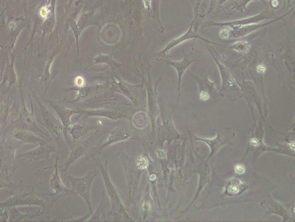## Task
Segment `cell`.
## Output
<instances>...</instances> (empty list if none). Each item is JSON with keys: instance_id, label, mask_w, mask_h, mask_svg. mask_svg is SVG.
<instances>
[{"instance_id": "obj_1", "label": "cell", "mask_w": 295, "mask_h": 222, "mask_svg": "<svg viewBox=\"0 0 295 222\" xmlns=\"http://www.w3.org/2000/svg\"><path fill=\"white\" fill-rule=\"evenodd\" d=\"M96 165L99 168L103 178L105 187L110 201L112 211L116 220L132 221L130 214L126 206L124 205L120 198L118 190H116L114 184L112 181L108 172V162L106 160L104 163L99 160L96 161Z\"/></svg>"}, {"instance_id": "obj_2", "label": "cell", "mask_w": 295, "mask_h": 222, "mask_svg": "<svg viewBox=\"0 0 295 222\" xmlns=\"http://www.w3.org/2000/svg\"><path fill=\"white\" fill-rule=\"evenodd\" d=\"M98 173L92 171L81 178L74 177L72 175L68 178L72 187V190L74 194L80 195L88 204L89 213L86 215V218L92 215L94 211L92 201H90V189H92L94 179L96 177Z\"/></svg>"}, {"instance_id": "obj_3", "label": "cell", "mask_w": 295, "mask_h": 222, "mask_svg": "<svg viewBox=\"0 0 295 222\" xmlns=\"http://www.w3.org/2000/svg\"><path fill=\"white\" fill-rule=\"evenodd\" d=\"M15 142L5 140L0 142V176L9 178L10 172L16 168L14 152L22 144L18 141L16 144Z\"/></svg>"}, {"instance_id": "obj_4", "label": "cell", "mask_w": 295, "mask_h": 222, "mask_svg": "<svg viewBox=\"0 0 295 222\" xmlns=\"http://www.w3.org/2000/svg\"><path fill=\"white\" fill-rule=\"evenodd\" d=\"M39 206L46 211L47 203L34 193L32 190L14 194L0 202V209L11 208L20 206Z\"/></svg>"}, {"instance_id": "obj_5", "label": "cell", "mask_w": 295, "mask_h": 222, "mask_svg": "<svg viewBox=\"0 0 295 222\" xmlns=\"http://www.w3.org/2000/svg\"><path fill=\"white\" fill-rule=\"evenodd\" d=\"M46 140L40 142L38 147L30 151L18 154V159H24L30 161H38L44 159H48L52 153L56 152V147L48 142Z\"/></svg>"}, {"instance_id": "obj_6", "label": "cell", "mask_w": 295, "mask_h": 222, "mask_svg": "<svg viewBox=\"0 0 295 222\" xmlns=\"http://www.w3.org/2000/svg\"><path fill=\"white\" fill-rule=\"evenodd\" d=\"M43 125L54 142H64V127L58 119L50 113L45 112L42 115Z\"/></svg>"}, {"instance_id": "obj_7", "label": "cell", "mask_w": 295, "mask_h": 222, "mask_svg": "<svg viewBox=\"0 0 295 222\" xmlns=\"http://www.w3.org/2000/svg\"><path fill=\"white\" fill-rule=\"evenodd\" d=\"M288 14L289 13H287L286 14L284 15V16L280 18L279 19H278V20H275L268 22V24L232 26V27H230V29L224 30V31L222 32V36L224 38L230 37L236 38V39H237V38L244 37L248 35V34L254 31V30L256 29L262 28L264 27V26H266L268 24H271V23L277 21L278 20H280V19L284 17L287 14Z\"/></svg>"}, {"instance_id": "obj_8", "label": "cell", "mask_w": 295, "mask_h": 222, "mask_svg": "<svg viewBox=\"0 0 295 222\" xmlns=\"http://www.w3.org/2000/svg\"><path fill=\"white\" fill-rule=\"evenodd\" d=\"M88 141H78L70 146L71 152L68 159L62 166L60 169L64 172H66L72 165L75 163L78 159L84 155L88 145Z\"/></svg>"}, {"instance_id": "obj_9", "label": "cell", "mask_w": 295, "mask_h": 222, "mask_svg": "<svg viewBox=\"0 0 295 222\" xmlns=\"http://www.w3.org/2000/svg\"><path fill=\"white\" fill-rule=\"evenodd\" d=\"M58 157H56L54 172L51 176L50 180H49V185L51 189L54 191V195H70L74 194L72 189H68V188L64 185L62 179H60L58 171Z\"/></svg>"}, {"instance_id": "obj_10", "label": "cell", "mask_w": 295, "mask_h": 222, "mask_svg": "<svg viewBox=\"0 0 295 222\" xmlns=\"http://www.w3.org/2000/svg\"><path fill=\"white\" fill-rule=\"evenodd\" d=\"M127 160L126 164L128 168H126L128 179V185L130 186V190L131 192L130 195L133 194V190L136 188V186L138 185V183L139 181L140 178L142 174V170L139 169L137 165H136L135 168H134L136 161H134V159L131 158L127 157L126 158Z\"/></svg>"}, {"instance_id": "obj_11", "label": "cell", "mask_w": 295, "mask_h": 222, "mask_svg": "<svg viewBox=\"0 0 295 222\" xmlns=\"http://www.w3.org/2000/svg\"><path fill=\"white\" fill-rule=\"evenodd\" d=\"M130 137V133L128 131L122 128L116 127L109 134L106 141L102 144L100 149L104 150L108 146L116 144L117 142L128 140Z\"/></svg>"}, {"instance_id": "obj_12", "label": "cell", "mask_w": 295, "mask_h": 222, "mask_svg": "<svg viewBox=\"0 0 295 222\" xmlns=\"http://www.w3.org/2000/svg\"><path fill=\"white\" fill-rule=\"evenodd\" d=\"M270 17L271 14L270 13L266 12V11H264V13L251 18L226 23H215L216 24H212V25L220 26H229V27H232V26H236L248 25V24L250 25L254 24V23L259 22L262 20H267L268 18H270Z\"/></svg>"}, {"instance_id": "obj_13", "label": "cell", "mask_w": 295, "mask_h": 222, "mask_svg": "<svg viewBox=\"0 0 295 222\" xmlns=\"http://www.w3.org/2000/svg\"><path fill=\"white\" fill-rule=\"evenodd\" d=\"M12 133L14 140L22 144H33L38 145L44 140L38 135L28 131H14Z\"/></svg>"}, {"instance_id": "obj_14", "label": "cell", "mask_w": 295, "mask_h": 222, "mask_svg": "<svg viewBox=\"0 0 295 222\" xmlns=\"http://www.w3.org/2000/svg\"><path fill=\"white\" fill-rule=\"evenodd\" d=\"M192 39H200L205 41V42L206 43H210L211 44L220 45V46H222V45L218 44V43H214L213 42H210V41L204 39H203V38L200 37L196 35V34L194 31H192V26H191L190 29L188 30V32L185 33L184 35L183 36H182L181 37H179L178 39H176L174 40H173L171 43H170L168 45L167 47H166L165 50L164 51H162V53H164V54H166V53H167L168 51L170 50V49L176 46V45L179 44L181 43H182L184 42V41H187L188 40H190Z\"/></svg>"}, {"instance_id": "obj_15", "label": "cell", "mask_w": 295, "mask_h": 222, "mask_svg": "<svg viewBox=\"0 0 295 222\" xmlns=\"http://www.w3.org/2000/svg\"><path fill=\"white\" fill-rule=\"evenodd\" d=\"M213 0H196L194 13L196 17H204L213 9Z\"/></svg>"}, {"instance_id": "obj_16", "label": "cell", "mask_w": 295, "mask_h": 222, "mask_svg": "<svg viewBox=\"0 0 295 222\" xmlns=\"http://www.w3.org/2000/svg\"><path fill=\"white\" fill-rule=\"evenodd\" d=\"M10 215L8 216V221H31L34 219H36L37 217H40L43 215L45 212H41L40 213L36 214V215H30V214H26V215H22L18 212L16 207L10 208Z\"/></svg>"}, {"instance_id": "obj_17", "label": "cell", "mask_w": 295, "mask_h": 222, "mask_svg": "<svg viewBox=\"0 0 295 222\" xmlns=\"http://www.w3.org/2000/svg\"><path fill=\"white\" fill-rule=\"evenodd\" d=\"M94 127L90 125L77 124L68 127V130L74 140H78L83 135L88 133V131L94 129Z\"/></svg>"}, {"instance_id": "obj_18", "label": "cell", "mask_w": 295, "mask_h": 222, "mask_svg": "<svg viewBox=\"0 0 295 222\" xmlns=\"http://www.w3.org/2000/svg\"><path fill=\"white\" fill-rule=\"evenodd\" d=\"M55 110L59 116L60 122H62L64 129H68L71 125L70 116L72 115L74 112L73 111L67 110L58 105L54 107Z\"/></svg>"}, {"instance_id": "obj_19", "label": "cell", "mask_w": 295, "mask_h": 222, "mask_svg": "<svg viewBox=\"0 0 295 222\" xmlns=\"http://www.w3.org/2000/svg\"><path fill=\"white\" fill-rule=\"evenodd\" d=\"M252 1L253 0H236L235 2L226 7L224 9L228 10L230 14L236 12H243L245 10H248L247 5ZM260 1L266 4L263 2V0H260Z\"/></svg>"}, {"instance_id": "obj_20", "label": "cell", "mask_w": 295, "mask_h": 222, "mask_svg": "<svg viewBox=\"0 0 295 222\" xmlns=\"http://www.w3.org/2000/svg\"><path fill=\"white\" fill-rule=\"evenodd\" d=\"M192 63V60L186 59H184L183 61L178 62H173L170 61L168 60V63L174 67L177 71L178 74L179 85H180L181 78L182 77L184 71L188 69V68L190 66Z\"/></svg>"}, {"instance_id": "obj_21", "label": "cell", "mask_w": 295, "mask_h": 222, "mask_svg": "<svg viewBox=\"0 0 295 222\" xmlns=\"http://www.w3.org/2000/svg\"><path fill=\"white\" fill-rule=\"evenodd\" d=\"M250 48V45L248 43L240 41V42L234 44L230 49L237 52H246L249 50Z\"/></svg>"}, {"instance_id": "obj_22", "label": "cell", "mask_w": 295, "mask_h": 222, "mask_svg": "<svg viewBox=\"0 0 295 222\" xmlns=\"http://www.w3.org/2000/svg\"><path fill=\"white\" fill-rule=\"evenodd\" d=\"M136 163L139 169L143 170L144 169L146 168L148 165V161L146 157L142 156L139 157L138 160H136Z\"/></svg>"}, {"instance_id": "obj_23", "label": "cell", "mask_w": 295, "mask_h": 222, "mask_svg": "<svg viewBox=\"0 0 295 222\" xmlns=\"http://www.w3.org/2000/svg\"><path fill=\"white\" fill-rule=\"evenodd\" d=\"M12 184L10 182L8 178L0 176V189L6 187L12 186Z\"/></svg>"}, {"instance_id": "obj_24", "label": "cell", "mask_w": 295, "mask_h": 222, "mask_svg": "<svg viewBox=\"0 0 295 222\" xmlns=\"http://www.w3.org/2000/svg\"><path fill=\"white\" fill-rule=\"evenodd\" d=\"M240 190V187L236 185V184H232V185H230L228 187L229 193L232 194H236L239 192Z\"/></svg>"}, {"instance_id": "obj_25", "label": "cell", "mask_w": 295, "mask_h": 222, "mask_svg": "<svg viewBox=\"0 0 295 222\" xmlns=\"http://www.w3.org/2000/svg\"><path fill=\"white\" fill-rule=\"evenodd\" d=\"M40 14L41 17H42L43 18H46L48 14V8L46 7H43L42 8H41Z\"/></svg>"}, {"instance_id": "obj_26", "label": "cell", "mask_w": 295, "mask_h": 222, "mask_svg": "<svg viewBox=\"0 0 295 222\" xmlns=\"http://www.w3.org/2000/svg\"><path fill=\"white\" fill-rule=\"evenodd\" d=\"M235 170L237 174H242L245 171V168L243 165L237 164L236 165Z\"/></svg>"}, {"instance_id": "obj_27", "label": "cell", "mask_w": 295, "mask_h": 222, "mask_svg": "<svg viewBox=\"0 0 295 222\" xmlns=\"http://www.w3.org/2000/svg\"><path fill=\"white\" fill-rule=\"evenodd\" d=\"M84 84V81L83 79L80 77H78L76 79V84L78 86H82Z\"/></svg>"}, {"instance_id": "obj_28", "label": "cell", "mask_w": 295, "mask_h": 222, "mask_svg": "<svg viewBox=\"0 0 295 222\" xmlns=\"http://www.w3.org/2000/svg\"><path fill=\"white\" fill-rule=\"evenodd\" d=\"M200 97L203 100H206L209 99L210 96L206 92H202L200 95Z\"/></svg>"}, {"instance_id": "obj_29", "label": "cell", "mask_w": 295, "mask_h": 222, "mask_svg": "<svg viewBox=\"0 0 295 222\" xmlns=\"http://www.w3.org/2000/svg\"><path fill=\"white\" fill-rule=\"evenodd\" d=\"M257 70H258V71L260 73L262 74L264 73V71H266V68L264 65H260L258 67V69H257Z\"/></svg>"}, {"instance_id": "obj_30", "label": "cell", "mask_w": 295, "mask_h": 222, "mask_svg": "<svg viewBox=\"0 0 295 222\" xmlns=\"http://www.w3.org/2000/svg\"><path fill=\"white\" fill-rule=\"evenodd\" d=\"M250 144L252 145L257 146L259 145V142L256 138H252L250 140Z\"/></svg>"}, {"instance_id": "obj_31", "label": "cell", "mask_w": 295, "mask_h": 222, "mask_svg": "<svg viewBox=\"0 0 295 222\" xmlns=\"http://www.w3.org/2000/svg\"><path fill=\"white\" fill-rule=\"evenodd\" d=\"M150 0H144V3L145 7L146 9H148V8L150 6Z\"/></svg>"}, {"instance_id": "obj_32", "label": "cell", "mask_w": 295, "mask_h": 222, "mask_svg": "<svg viewBox=\"0 0 295 222\" xmlns=\"http://www.w3.org/2000/svg\"><path fill=\"white\" fill-rule=\"evenodd\" d=\"M226 1H228V0H213L214 4L215 2H216L218 3V6L222 5L223 3H224Z\"/></svg>"}, {"instance_id": "obj_33", "label": "cell", "mask_w": 295, "mask_h": 222, "mask_svg": "<svg viewBox=\"0 0 295 222\" xmlns=\"http://www.w3.org/2000/svg\"><path fill=\"white\" fill-rule=\"evenodd\" d=\"M290 148H292V150H294V142H293L292 143H291V144H290Z\"/></svg>"}, {"instance_id": "obj_34", "label": "cell", "mask_w": 295, "mask_h": 222, "mask_svg": "<svg viewBox=\"0 0 295 222\" xmlns=\"http://www.w3.org/2000/svg\"><path fill=\"white\" fill-rule=\"evenodd\" d=\"M268 1V0H263V2L266 3V2Z\"/></svg>"}]
</instances>
